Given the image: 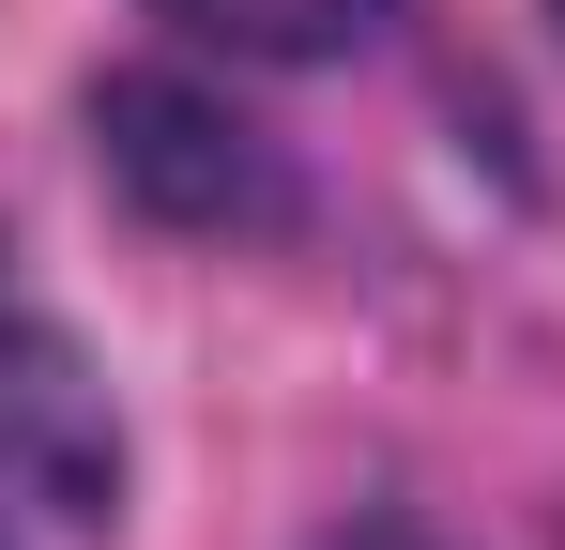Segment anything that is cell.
Segmentation results:
<instances>
[{
  "mask_svg": "<svg viewBox=\"0 0 565 550\" xmlns=\"http://www.w3.org/2000/svg\"><path fill=\"white\" fill-rule=\"evenodd\" d=\"M0 505L31 520H107L122 505V429H107V382L77 367V337L0 275Z\"/></svg>",
  "mask_w": 565,
  "mask_h": 550,
  "instance_id": "obj_1",
  "label": "cell"
},
{
  "mask_svg": "<svg viewBox=\"0 0 565 550\" xmlns=\"http://www.w3.org/2000/svg\"><path fill=\"white\" fill-rule=\"evenodd\" d=\"M93 123H107V169L138 183L153 214H184V230L276 214V169H260V154H245V123H214L199 92H169V77H122Z\"/></svg>",
  "mask_w": 565,
  "mask_h": 550,
  "instance_id": "obj_2",
  "label": "cell"
},
{
  "mask_svg": "<svg viewBox=\"0 0 565 550\" xmlns=\"http://www.w3.org/2000/svg\"><path fill=\"white\" fill-rule=\"evenodd\" d=\"M153 15H184L230 62H337L352 31H382V0H153Z\"/></svg>",
  "mask_w": 565,
  "mask_h": 550,
  "instance_id": "obj_3",
  "label": "cell"
},
{
  "mask_svg": "<svg viewBox=\"0 0 565 550\" xmlns=\"http://www.w3.org/2000/svg\"><path fill=\"white\" fill-rule=\"evenodd\" d=\"M352 550H413V536H352Z\"/></svg>",
  "mask_w": 565,
  "mask_h": 550,
  "instance_id": "obj_4",
  "label": "cell"
},
{
  "mask_svg": "<svg viewBox=\"0 0 565 550\" xmlns=\"http://www.w3.org/2000/svg\"><path fill=\"white\" fill-rule=\"evenodd\" d=\"M0 550H15V536H0Z\"/></svg>",
  "mask_w": 565,
  "mask_h": 550,
  "instance_id": "obj_5",
  "label": "cell"
}]
</instances>
